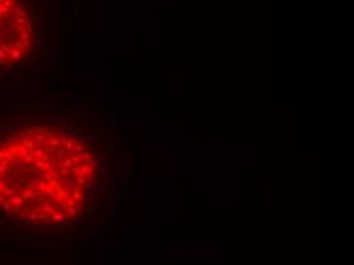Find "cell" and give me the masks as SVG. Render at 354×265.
<instances>
[{"label":"cell","mask_w":354,"mask_h":265,"mask_svg":"<svg viewBox=\"0 0 354 265\" xmlns=\"http://www.w3.org/2000/svg\"><path fill=\"white\" fill-rule=\"evenodd\" d=\"M96 175L90 145L64 130L28 127L0 140V210L18 221H73L86 209Z\"/></svg>","instance_id":"6da1fadb"},{"label":"cell","mask_w":354,"mask_h":265,"mask_svg":"<svg viewBox=\"0 0 354 265\" xmlns=\"http://www.w3.org/2000/svg\"><path fill=\"white\" fill-rule=\"evenodd\" d=\"M37 41L38 24L28 0H0V70L28 59Z\"/></svg>","instance_id":"7a4b0ae2"}]
</instances>
